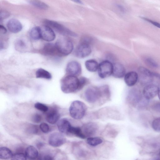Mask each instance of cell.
Returning a JSON list of instances; mask_svg holds the SVG:
<instances>
[{
  "label": "cell",
  "instance_id": "1",
  "mask_svg": "<svg viewBox=\"0 0 160 160\" xmlns=\"http://www.w3.org/2000/svg\"><path fill=\"white\" fill-rule=\"evenodd\" d=\"M79 78L77 77L68 75L63 78L61 82V88L64 93H69L78 91Z\"/></svg>",
  "mask_w": 160,
  "mask_h": 160
},
{
  "label": "cell",
  "instance_id": "2",
  "mask_svg": "<svg viewBox=\"0 0 160 160\" xmlns=\"http://www.w3.org/2000/svg\"><path fill=\"white\" fill-rule=\"evenodd\" d=\"M84 96L86 101L91 103L98 102L102 105V96L100 87L90 86L85 90Z\"/></svg>",
  "mask_w": 160,
  "mask_h": 160
},
{
  "label": "cell",
  "instance_id": "3",
  "mask_svg": "<svg viewBox=\"0 0 160 160\" xmlns=\"http://www.w3.org/2000/svg\"><path fill=\"white\" fill-rule=\"evenodd\" d=\"M87 109L86 105L82 102L74 101L72 102L69 108L70 115L74 119H80L85 116Z\"/></svg>",
  "mask_w": 160,
  "mask_h": 160
},
{
  "label": "cell",
  "instance_id": "4",
  "mask_svg": "<svg viewBox=\"0 0 160 160\" xmlns=\"http://www.w3.org/2000/svg\"><path fill=\"white\" fill-rule=\"evenodd\" d=\"M55 44L61 55H68L72 52L73 49L72 42L69 39L66 37L60 38Z\"/></svg>",
  "mask_w": 160,
  "mask_h": 160
},
{
  "label": "cell",
  "instance_id": "5",
  "mask_svg": "<svg viewBox=\"0 0 160 160\" xmlns=\"http://www.w3.org/2000/svg\"><path fill=\"white\" fill-rule=\"evenodd\" d=\"M128 99L129 102L135 106H143L147 103V100L137 89L131 90L129 92Z\"/></svg>",
  "mask_w": 160,
  "mask_h": 160
},
{
  "label": "cell",
  "instance_id": "6",
  "mask_svg": "<svg viewBox=\"0 0 160 160\" xmlns=\"http://www.w3.org/2000/svg\"><path fill=\"white\" fill-rule=\"evenodd\" d=\"M45 23L47 25L52 28L58 33L65 35H68L73 37H76L77 35L62 25L52 20H46Z\"/></svg>",
  "mask_w": 160,
  "mask_h": 160
},
{
  "label": "cell",
  "instance_id": "7",
  "mask_svg": "<svg viewBox=\"0 0 160 160\" xmlns=\"http://www.w3.org/2000/svg\"><path fill=\"white\" fill-rule=\"evenodd\" d=\"M112 69L113 64L110 62L103 61L99 64L98 69V75L102 78L108 77L112 74Z\"/></svg>",
  "mask_w": 160,
  "mask_h": 160
},
{
  "label": "cell",
  "instance_id": "8",
  "mask_svg": "<svg viewBox=\"0 0 160 160\" xmlns=\"http://www.w3.org/2000/svg\"><path fill=\"white\" fill-rule=\"evenodd\" d=\"M92 49L90 44L82 42L76 47L74 53L78 58H84L89 56L91 52Z\"/></svg>",
  "mask_w": 160,
  "mask_h": 160
},
{
  "label": "cell",
  "instance_id": "9",
  "mask_svg": "<svg viewBox=\"0 0 160 160\" xmlns=\"http://www.w3.org/2000/svg\"><path fill=\"white\" fill-rule=\"evenodd\" d=\"M66 141L64 136L62 133L58 132L52 133L48 139L49 145L54 147L61 146Z\"/></svg>",
  "mask_w": 160,
  "mask_h": 160
},
{
  "label": "cell",
  "instance_id": "10",
  "mask_svg": "<svg viewBox=\"0 0 160 160\" xmlns=\"http://www.w3.org/2000/svg\"><path fill=\"white\" fill-rule=\"evenodd\" d=\"M66 72L68 75L78 76L81 74L82 72L81 64L76 61H71L67 66Z\"/></svg>",
  "mask_w": 160,
  "mask_h": 160
},
{
  "label": "cell",
  "instance_id": "11",
  "mask_svg": "<svg viewBox=\"0 0 160 160\" xmlns=\"http://www.w3.org/2000/svg\"><path fill=\"white\" fill-rule=\"evenodd\" d=\"M41 38L45 41L51 42L55 38V34L52 29L47 25L40 27Z\"/></svg>",
  "mask_w": 160,
  "mask_h": 160
},
{
  "label": "cell",
  "instance_id": "12",
  "mask_svg": "<svg viewBox=\"0 0 160 160\" xmlns=\"http://www.w3.org/2000/svg\"><path fill=\"white\" fill-rule=\"evenodd\" d=\"M159 88V87L155 84L148 85L143 89V95L148 100L151 99L158 94Z\"/></svg>",
  "mask_w": 160,
  "mask_h": 160
},
{
  "label": "cell",
  "instance_id": "13",
  "mask_svg": "<svg viewBox=\"0 0 160 160\" xmlns=\"http://www.w3.org/2000/svg\"><path fill=\"white\" fill-rule=\"evenodd\" d=\"M42 53L49 56H60L58 52L55 44L48 43L44 45L42 50Z\"/></svg>",
  "mask_w": 160,
  "mask_h": 160
},
{
  "label": "cell",
  "instance_id": "14",
  "mask_svg": "<svg viewBox=\"0 0 160 160\" xmlns=\"http://www.w3.org/2000/svg\"><path fill=\"white\" fill-rule=\"evenodd\" d=\"M81 128L83 133L86 137L94 134L98 129V126L94 122H89L83 125Z\"/></svg>",
  "mask_w": 160,
  "mask_h": 160
},
{
  "label": "cell",
  "instance_id": "15",
  "mask_svg": "<svg viewBox=\"0 0 160 160\" xmlns=\"http://www.w3.org/2000/svg\"><path fill=\"white\" fill-rule=\"evenodd\" d=\"M7 27L8 30L13 33H17L20 31L22 28V24L18 20L11 19L8 22Z\"/></svg>",
  "mask_w": 160,
  "mask_h": 160
},
{
  "label": "cell",
  "instance_id": "16",
  "mask_svg": "<svg viewBox=\"0 0 160 160\" xmlns=\"http://www.w3.org/2000/svg\"><path fill=\"white\" fill-rule=\"evenodd\" d=\"M126 70L124 66L119 63H116L113 64L112 74L116 78H121L125 76Z\"/></svg>",
  "mask_w": 160,
  "mask_h": 160
},
{
  "label": "cell",
  "instance_id": "17",
  "mask_svg": "<svg viewBox=\"0 0 160 160\" xmlns=\"http://www.w3.org/2000/svg\"><path fill=\"white\" fill-rule=\"evenodd\" d=\"M138 79L137 73L134 71L129 72L125 74L124 80L126 84L128 86H134L137 82Z\"/></svg>",
  "mask_w": 160,
  "mask_h": 160
},
{
  "label": "cell",
  "instance_id": "18",
  "mask_svg": "<svg viewBox=\"0 0 160 160\" xmlns=\"http://www.w3.org/2000/svg\"><path fill=\"white\" fill-rule=\"evenodd\" d=\"M57 126L59 130L61 133H69L72 125L68 119L62 118L58 122Z\"/></svg>",
  "mask_w": 160,
  "mask_h": 160
},
{
  "label": "cell",
  "instance_id": "19",
  "mask_svg": "<svg viewBox=\"0 0 160 160\" xmlns=\"http://www.w3.org/2000/svg\"><path fill=\"white\" fill-rule=\"evenodd\" d=\"M60 115L57 110L52 109L49 111L46 116V120L49 123L54 124L58 120Z\"/></svg>",
  "mask_w": 160,
  "mask_h": 160
},
{
  "label": "cell",
  "instance_id": "20",
  "mask_svg": "<svg viewBox=\"0 0 160 160\" xmlns=\"http://www.w3.org/2000/svg\"><path fill=\"white\" fill-rule=\"evenodd\" d=\"M25 154L28 159L34 160L38 156V152L37 149L34 146H30L26 149Z\"/></svg>",
  "mask_w": 160,
  "mask_h": 160
},
{
  "label": "cell",
  "instance_id": "21",
  "mask_svg": "<svg viewBox=\"0 0 160 160\" xmlns=\"http://www.w3.org/2000/svg\"><path fill=\"white\" fill-rule=\"evenodd\" d=\"M98 65V62L93 59L88 60L85 62V66L86 69L90 72H95L97 71Z\"/></svg>",
  "mask_w": 160,
  "mask_h": 160
},
{
  "label": "cell",
  "instance_id": "22",
  "mask_svg": "<svg viewBox=\"0 0 160 160\" xmlns=\"http://www.w3.org/2000/svg\"><path fill=\"white\" fill-rule=\"evenodd\" d=\"M11 150L8 148L2 147L0 148V158L2 159H7L11 158L12 156Z\"/></svg>",
  "mask_w": 160,
  "mask_h": 160
},
{
  "label": "cell",
  "instance_id": "23",
  "mask_svg": "<svg viewBox=\"0 0 160 160\" xmlns=\"http://www.w3.org/2000/svg\"><path fill=\"white\" fill-rule=\"evenodd\" d=\"M36 77L37 78H43L50 79L52 78L51 74L47 70L42 68L38 69L36 72Z\"/></svg>",
  "mask_w": 160,
  "mask_h": 160
},
{
  "label": "cell",
  "instance_id": "24",
  "mask_svg": "<svg viewBox=\"0 0 160 160\" xmlns=\"http://www.w3.org/2000/svg\"><path fill=\"white\" fill-rule=\"evenodd\" d=\"M30 36L34 40H38L41 38V28L38 26L33 27L30 32Z\"/></svg>",
  "mask_w": 160,
  "mask_h": 160
},
{
  "label": "cell",
  "instance_id": "25",
  "mask_svg": "<svg viewBox=\"0 0 160 160\" xmlns=\"http://www.w3.org/2000/svg\"><path fill=\"white\" fill-rule=\"evenodd\" d=\"M69 133L73 134L81 138L84 139L86 138L83 133L81 128L79 127L72 126Z\"/></svg>",
  "mask_w": 160,
  "mask_h": 160
},
{
  "label": "cell",
  "instance_id": "26",
  "mask_svg": "<svg viewBox=\"0 0 160 160\" xmlns=\"http://www.w3.org/2000/svg\"><path fill=\"white\" fill-rule=\"evenodd\" d=\"M28 2L32 5L39 9L45 10L48 8V5L41 1L38 0H29Z\"/></svg>",
  "mask_w": 160,
  "mask_h": 160
},
{
  "label": "cell",
  "instance_id": "27",
  "mask_svg": "<svg viewBox=\"0 0 160 160\" xmlns=\"http://www.w3.org/2000/svg\"><path fill=\"white\" fill-rule=\"evenodd\" d=\"M15 47L16 50L20 52H22L26 50L27 46L23 40L21 39H19L16 41Z\"/></svg>",
  "mask_w": 160,
  "mask_h": 160
},
{
  "label": "cell",
  "instance_id": "28",
  "mask_svg": "<svg viewBox=\"0 0 160 160\" xmlns=\"http://www.w3.org/2000/svg\"><path fill=\"white\" fill-rule=\"evenodd\" d=\"M87 142L89 145L95 146L101 144L102 140L98 137H90L87 138Z\"/></svg>",
  "mask_w": 160,
  "mask_h": 160
},
{
  "label": "cell",
  "instance_id": "29",
  "mask_svg": "<svg viewBox=\"0 0 160 160\" xmlns=\"http://www.w3.org/2000/svg\"><path fill=\"white\" fill-rule=\"evenodd\" d=\"M139 72L144 76L148 77H155V73L152 72L143 67H140L138 68Z\"/></svg>",
  "mask_w": 160,
  "mask_h": 160
},
{
  "label": "cell",
  "instance_id": "30",
  "mask_svg": "<svg viewBox=\"0 0 160 160\" xmlns=\"http://www.w3.org/2000/svg\"><path fill=\"white\" fill-rule=\"evenodd\" d=\"M146 63L149 66L154 68L159 67L158 64L152 58H147L145 59Z\"/></svg>",
  "mask_w": 160,
  "mask_h": 160
},
{
  "label": "cell",
  "instance_id": "31",
  "mask_svg": "<svg viewBox=\"0 0 160 160\" xmlns=\"http://www.w3.org/2000/svg\"><path fill=\"white\" fill-rule=\"evenodd\" d=\"M89 82V80L87 78L82 77L79 78V86L78 91L82 89L84 86Z\"/></svg>",
  "mask_w": 160,
  "mask_h": 160
},
{
  "label": "cell",
  "instance_id": "32",
  "mask_svg": "<svg viewBox=\"0 0 160 160\" xmlns=\"http://www.w3.org/2000/svg\"><path fill=\"white\" fill-rule=\"evenodd\" d=\"M152 126L155 131H160V117L155 118L153 121Z\"/></svg>",
  "mask_w": 160,
  "mask_h": 160
},
{
  "label": "cell",
  "instance_id": "33",
  "mask_svg": "<svg viewBox=\"0 0 160 160\" xmlns=\"http://www.w3.org/2000/svg\"><path fill=\"white\" fill-rule=\"evenodd\" d=\"M27 158L25 154L22 153H18L12 155L11 160H27Z\"/></svg>",
  "mask_w": 160,
  "mask_h": 160
},
{
  "label": "cell",
  "instance_id": "34",
  "mask_svg": "<svg viewBox=\"0 0 160 160\" xmlns=\"http://www.w3.org/2000/svg\"><path fill=\"white\" fill-rule=\"evenodd\" d=\"M34 107L37 109L44 112H47L48 109L47 106L40 102L35 103Z\"/></svg>",
  "mask_w": 160,
  "mask_h": 160
},
{
  "label": "cell",
  "instance_id": "35",
  "mask_svg": "<svg viewBox=\"0 0 160 160\" xmlns=\"http://www.w3.org/2000/svg\"><path fill=\"white\" fill-rule=\"evenodd\" d=\"M39 128L41 131L44 133H48L49 130V127L48 125L46 123H41Z\"/></svg>",
  "mask_w": 160,
  "mask_h": 160
},
{
  "label": "cell",
  "instance_id": "36",
  "mask_svg": "<svg viewBox=\"0 0 160 160\" xmlns=\"http://www.w3.org/2000/svg\"><path fill=\"white\" fill-rule=\"evenodd\" d=\"M28 131L29 133L35 134L38 132V128L36 125L31 124L28 128Z\"/></svg>",
  "mask_w": 160,
  "mask_h": 160
},
{
  "label": "cell",
  "instance_id": "37",
  "mask_svg": "<svg viewBox=\"0 0 160 160\" xmlns=\"http://www.w3.org/2000/svg\"><path fill=\"white\" fill-rule=\"evenodd\" d=\"M41 116L38 113L34 114L32 117V120L33 122L36 123H39L41 121Z\"/></svg>",
  "mask_w": 160,
  "mask_h": 160
},
{
  "label": "cell",
  "instance_id": "38",
  "mask_svg": "<svg viewBox=\"0 0 160 160\" xmlns=\"http://www.w3.org/2000/svg\"><path fill=\"white\" fill-rule=\"evenodd\" d=\"M53 157L49 154L42 155L39 157L38 160H53Z\"/></svg>",
  "mask_w": 160,
  "mask_h": 160
},
{
  "label": "cell",
  "instance_id": "39",
  "mask_svg": "<svg viewBox=\"0 0 160 160\" xmlns=\"http://www.w3.org/2000/svg\"><path fill=\"white\" fill-rule=\"evenodd\" d=\"M141 18L144 20L149 22V23L155 26L157 28H160V23H159L144 17H142Z\"/></svg>",
  "mask_w": 160,
  "mask_h": 160
},
{
  "label": "cell",
  "instance_id": "40",
  "mask_svg": "<svg viewBox=\"0 0 160 160\" xmlns=\"http://www.w3.org/2000/svg\"><path fill=\"white\" fill-rule=\"evenodd\" d=\"M9 15V13L5 11H1L0 14V18L1 21L8 18Z\"/></svg>",
  "mask_w": 160,
  "mask_h": 160
},
{
  "label": "cell",
  "instance_id": "41",
  "mask_svg": "<svg viewBox=\"0 0 160 160\" xmlns=\"http://www.w3.org/2000/svg\"><path fill=\"white\" fill-rule=\"evenodd\" d=\"M152 108L155 111L160 112V102L155 103L153 106Z\"/></svg>",
  "mask_w": 160,
  "mask_h": 160
},
{
  "label": "cell",
  "instance_id": "42",
  "mask_svg": "<svg viewBox=\"0 0 160 160\" xmlns=\"http://www.w3.org/2000/svg\"><path fill=\"white\" fill-rule=\"evenodd\" d=\"M0 32L1 35L5 34L7 32L6 29L3 25H1L0 26Z\"/></svg>",
  "mask_w": 160,
  "mask_h": 160
},
{
  "label": "cell",
  "instance_id": "43",
  "mask_svg": "<svg viewBox=\"0 0 160 160\" xmlns=\"http://www.w3.org/2000/svg\"><path fill=\"white\" fill-rule=\"evenodd\" d=\"M158 96L160 100V88H159V89H158Z\"/></svg>",
  "mask_w": 160,
  "mask_h": 160
},
{
  "label": "cell",
  "instance_id": "44",
  "mask_svg": "<svg viewBox=\"0 0 160 160\" xmlns=\"http://www.w3.org/2000/svg\"><path fill=\"white\" fill-rule=\"evenodd\" d=\"M155 160H160V158H157Z\"/></svg>",
  "mask_w": 160,
  "mask_h": 160
},
{
  "label": "cell",
  "instance_id": "45",
  "mask_svg": "<svg viewBox=\"0 0 160 160\" xmlns=\"http://www.w3.org/2000/svg\"></svg>",
  "mask_w": 160,
  "mask_h": 160
}]
</instances>
